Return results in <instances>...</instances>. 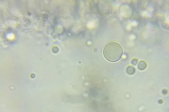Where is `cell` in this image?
<instances>
[{"label": "cell", "instance_id": "277c9868", "mask_svg": "<svg viewBox=\"0 0 169 112\" xmlns=\"http://www.w3.org/2000/svg\"><path fill=\"white\" fill-rule=\"evenodd\" d=\"M137 62H138L137 59H136V58H134V59H133V60L131 61V63L134 65H136L137 64Z\"/></svg>", "mask_w": 169, "mask_h": 112}, {"label": "cell", "instance_id": "6da1fadb", "mask_svg": "<svg viewBox=\"0 0 169 112\" xmlns=\"http://www.w3.org/2000/svg\"><path fill=\"white\" fill-rule=\"evenodd\" d=\"M123 49L119 44L115 42H110L105 46L103 50L104 57L110 62H116L121 59Z\"/></svg>", "mask_w": 169, "mask_h": 112}, {"label": "cell", "instance_id": "7a4b0ae2", "mask_svg": "<svg viewBox=\"0 0 169 112\" xmlns=\"http://www.w3.org/2000/svg\"><path fill=\"white\" fill-rule=\"evenodd\" d=\"M146 65H146V62L145 61H141L138 63L137 68H138L139 70H144L146 68V66H147Z\"/></svg>", "mask_w": 169, "mask_h": 112}, {"label": "cell", "instance_id": "3957f363", "mask_svg": "<svg viewBox=\"0 0 169 112\" xmlns=\"http://www.w3.org/2000/svg\"><path fill=\"white\" fill-rule=\"evenodd\" d=\"M126 71L127 73L128 74H129V75H132V74H134V73H135L136 72V70L134 67L131 66V65H129V66H128L127 67Z\"/></svg>", "mask_w": 169, "mask_h": 112}]
</instances>
